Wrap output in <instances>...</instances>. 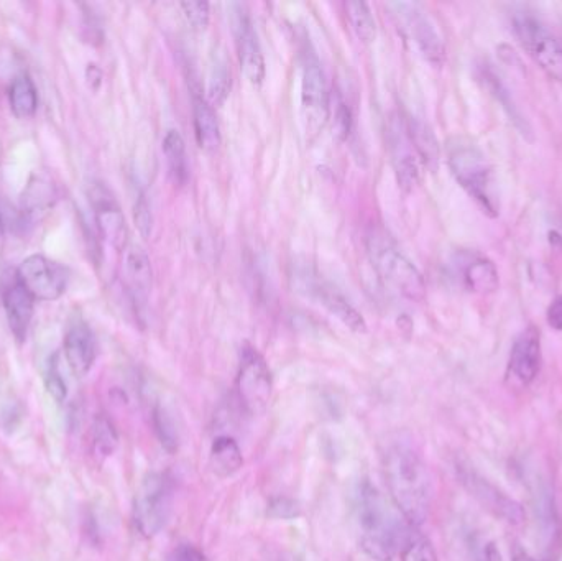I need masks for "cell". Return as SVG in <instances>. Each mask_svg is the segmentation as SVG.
<instances>
[{
  "mask_svg": "<svg viewBox=\"0 0 562 561\" xmlns=\"http://www.w3.org/2000/svg\"><path fill=\"white\" fill-rule=\"evenodd\" d=\"M135 226L139 228L140 234L147 239L152 234L153 218L145 195H140L134 206Z\"/></svg>",
  "mask_w": 562,
  "mask_h": 561,
  "instance_id": "obj_37",
  "label": "cell"
},
{
  "mask_svg": "<svg viewBox=\"0 0 562 561\" xmlns=\"http://www.w3.org/2000/svg\"><path fill=\"white\" fill-rule=\"evenodd\" d=\"M456 269L470 292L490 293L498 287L497 269L482 255L464 252L457 257Z\"/></svg>",
  "mask_w": 562,
  "mask_h": 561,
  "instance_id": "obj_20",
  "label": "cell"
},
{
  "mask_svg": "<svg viewBox=\"0 0 562 561\" xmlns=\"http://www.w3.org/2000/svg\"><path fill=\"white\" fill-rule=\"evenodd\" d=\"M300 514V504L288 497H277L268 504V515L273 519H295Z\"/></svg>",
  "mask_w": 562,
  "mask_h": 561,
  "instance_id": "obj_36",
  "label": "cell"
},
{
  "mask_svg": "<svg viewBox=\"0 0 562 561\" xmlns=\"http://www.w3.org/2000/svg\"><path fill=\"white\" fill-rule=\"evenodd\" d=\"M232 30L239 53L240 68L249 83L260 86L265 79V58L258 42L257 32L244 5H232Z\"/></svg>",
  "mask_w": 562,
  "mask_h": 561,
  "instance_id": "obj_12",
  "label": "cell"
},
{
  "mask_svg": "<svg viewBox=\"0 0 562 561\" xmlns=\"http://www.w3.org/2000/svg\"><path fill=\"white\" fill-rule=\"evenodd\" d=\"M91 445L97 458L106 459L114 455L119 445V435L111 418L106 415H96L91 425Z\"/></svg>",
  "mask_w": 562,
  "mask_h": 561,
  "instance_id": "obj_28",
  "label": "cell"
},
{
  "mask_svg": "<svg viewBox=\"0 0 562 561\" xmlns=\"http://www.w3.org/2000/svg\"><path fill=\"white\" fill-rule=\"evenodd\" d=\"M86 79H88L89 88L93 91L101 88L102 83V71L99 66L94 65V63H89L88 68H86Z\"/></svg>",
  "mask_w": 562,
  "mask_h": 561,
  "instance_id": "obj_41",
  "label": "cell"
},
{
  "mask_svg": "<svg viewBox=\"0 0 562 561\" xmlns=\"http://www.w3.org/2000/svg\"><path fill=\"white\" fill-rule=\"evenodd\" d=\"M0 305H2V293H0Z\"/></svg>",
  "mask_w": 562,
  "mask_h": 561,
  "instance_id": "obj_44",
  "label": "cell"
},
{
  "mask_svg": "<svg viewBox=\"0 0 562 561\" xmlns=\"http://www.w3.org/2000/svg\"><path fill=\"white\" fill-rule=\"evenodd\" d=\"M512 561H536L531 557L530 553L526 552L525 548L520 545H515L512 552Z\"/></svg>",
  "mask_w": 562,
  "mask_h": 561,
  "instance_id": "obj_42",
  "label": "cell"
},
{
  "mask_svg": "<svg viewBox=\"0 0 562 561\" xmlns=\"http://www.w3.org/2000/svg\"><path fill=\"white\" fill-rule=\"evenodd\" d=\"M10 109L14 116L22 121L32 119L38 111L37 86L28 75H20L14 79L9 91Z\"/></svg>",
  "mask_w": 562,
  "mask_h": 561,
  "instance_id": "obj_24",
  "label": "cell"
},
{
  "mask_svg": "<svg viewBox=\"0 0 562 561\" xmlns=\"http://www.w3.org/2000/svg\"><path fill=\"white\" fill-rule=\"evenodd\" d=\"M272 394L273 377L270 367L255 349H245L237 374L240 404L252 417L262 415L272 400Z\"/></svg>",
  "mask_w": 562,
  "mask_h": 561,
  "instance_id": "obj_8",
  "label": "cell"
},
{
  "mask_svg": "<svg viewBox=\"0 0 562 561\" xmlns=\"http://www.w3.org/2000/svg\"><path fill=\"white\" fill-rule=\"evenodd\" d=\"M125 251H127L124 262L125 285H127L135 310L139 311L147 306L148 297L152 292V264H150L147 252L143 251L140 246L132 244Z\"/></svg>",
  "mask_w": 562,
  "mask_h": 561,
  "instance_id": "obj_18",
  "label": "cell"
},
{
  "mask_svg": "<svg viewBox=\"0 0 562 561\" xmlns=\"http://www.w3.org/2000/svg\"><path fill=\"white\" fill-rule=\"evenodd\" d=\"M153 423H155V432H157L158 440L165 446V450H178V428H176L170 412L163 407H157L153 410Z\"/></svg>",
  "mask_w": 562,
  "mask_h": 561,
  "instance_id": "obj_31",
  "label": "cell"
},
{
  "mask_svg": "<svg viewBox=\"0 0 562 561\" xmlns=\"http://www.w3.org/2000/svg\"><path fill=\"white\" fill-rule=\"evenodd\" d=\"M89 200L99 237L116 251H125L129 247V229L114 193L106 185L96 183L89 191Z\"/></svg>",
  "mask_w": 562,
  "mask_h": 561,
  "instance_id": "obj_11",
  "label": "cell"
},
{
  "mask_svg": "<svg viewBox=\"0 0 562 561\" xmlns=\"http://www.w3.org/2000/svg\"><path fill=\"white\" fill-rule=\"evenodd\" d=\"M383 471L393 506L408 524L420 527L433 501V481L424 459L410 443L395 441L383 455Z\"/></svg>",
  "mask_w": 562,
  "mask_h": 561,
  "instance_id": "obj_1",
  "label": "cell"
},
{
  "mask_svg": "<svg viewBox=\"0 0 562 561\" xmlns=\"http://www.w3.org/2000/svg\"><path fill=\"white\" fill-rule=\"evenodd\" d=\"M300 104L301 122L306 135L313 139L328 122L329 93L323 68L311 48L303 53L301 63Z\"/></svg>",
  "mask_w": 562,
  "mask_h": 561,
  "instance_id": "obj_6",
  "label": "cell"
},
{
  "mask_svg": "<svg viewBox=\"0 0 562 561\" xmlns=\"http://www.w3.org/2000/svg\"><path fill=\"white\" fill-rule=\"evenodd\" d=\"M367 249L378 277L388 288L410 302H423L426 297L423 275L385 232H370Z\"/></svg>",
  "mask_w": 562,
  "mask_h": 561,
  "instance_id": "obj_3",
  "label": "cell"
},
{
  "mask_svg": "<svg viewBox=\"0 0 562 561\" xmlns=\"http://www.w3.org/2000/svg\"><path fill=\"white\" fill-rule=\"evenodd\" d=\"M344 7H346L347 20L357 40L365 45L374 42L377 37V22L370 5L362 0H351Z\"/></svg>",
  "mask_w": 562,
  "mask_h": 561,
  "instance_id": "obj_25",
  "label": "cell"
},
{
  "mask_svg": "<svg viewBox=\"0 0 562 561\" xmlns=\"http://www.w3.org/2000/svg\"><path fill=\"white\" fill-rule=\"evenodd\" d=\"M397 7L421 55L433 65H443L446 48L433 20L429 19V15L424 14L418 5L398 4Z\"/></svg>",
  "mask_w": 562,
  "mask_h": 561,
  "instance_id": "obj_14",
  "label": "cell"
},
{
  "mask_svg": "<svg viewBox=\"0 0 562 561\" xmlns=\"http://www.w3.org/2000/svg\"><path fill=\"white\" fill-rule=\"evenodd\" d=\"M405 124L411 144L415 147L421 163L426 167H434L438 162L439 149L433 132L424 126L423 122L416 121V119H406Z\"/></svg>",
  "mask_w": 562,
  "mask_h": 561,
  "instance_id": "obj_27",
  "label": "cell"
},
{
  "mask_svg": "<svg viewBox=\"0 0 562 561\" xmlns=\"http://www.w3.org/2000/svg\"><path fill=\"white\" fill-rule=\"evenodd\" d=\"M173 506V481L168 474L150 473L143 478L135 492V529L142 537L152 538L165 529Z\"/></svg>",
  "mask_w": 562,
  "mask_h": 561,
  "instance_id": "obj_4",
  "label": "cell"
},
{
  "mask_svg": "<svg viewBox=\"0 0 562 561\" xmlns=\"http://www.w3.org/2000/svg\"><path fill=\"white\" fill-rule=\"evenodd\" d=\"M541 367V338L533 326L516 338L513 344L508 371L520 384L528 385L535 381Z\"/></svg>",
  "mask_w": 562,
  "mask_h": 561,
  "instance_id": "obj_19",
  "label": "cell"
},
{
  "mask_svg": "<svg viewBox=\"0 0 562 561\" xmlns=\"http://www.w3.org/2000/svg\"><path fill=\"white\" fill-rule=\"evenodd\" d=\"M548 325L556 331H562V295L556 298L548 308Z\"/></svg>",
  "mask_w": 562,
  "mask_h": 561,
  "instance_id": "obj_40",
  "label": "cell"
},
{
  "mask_svg": "<svg viewBox=\"0 0 562 561\" xmlns=\"http://www.w3.org/2000/svg\"><path fill=\"white\" fill-rule=\"evenodd\" d=\"M45 387H47L48 394L51 399L63 404L66 397H68V385L65 379L61 376L60 367H58V357H53L48 366L47 376H45Z\"/></svg>",
  "mask_w": 562,
  "mask_h": 561,
  "instance_id": "obj_34",
  "label": "cell"
},
{
  "mask_svg": "<svg viewBox=\"0 0 562 561\" xmlns=\"http://www.w3.org/2000/svg\"><path fill=\"white\" fill-rule=\"evenodd\" d=\"M232 88L231 66L226 56L219 55L214 58L208 78V94L206 99L211 102V106H221L229 98Z\"/></svg>",
  "mask_w": 562,
  "mask_h": 561,
  "instance_id": "obj_26",
  "label": "cell"
},
{
  "mask_svg": "<svg viewBox=\"0 0 562 561\" xmlns=\"http://www.w3.org/2000/svg\"><path fill=\"white\" fill-rule=\"evenodd\" d=\"M456 471L459 483L493 517H497L505 524H523L525 510L520 502L507 496V492H503L500 487L490 483L489 479L484 478L474 466H470L466 461H459L456 464Z\"/></svg>",
  "mask_w": 562,
  "mask_h": 561,
  "instance_id": "obj_7",
  "label": "cell"
},
{
  "mask_svg": "<svg viewBox=\"0 0 562 561\" xmlns=\"http://www.w3.org/2000/svg\"><path fill=\"white\" fill-rule=\"evenodd\" d=\"M56 191L50 181L35 178L24 193V211L28 216L45 213L55 203Z\"/></svg>",
  "mask_w": 562,
  "mask_h": 561,
  "instance_id": "obj_29",
  "label": "cell"
},
{
  "mask_svg": "<svg viewBox=\"0 0 562 561\" xmlns=\"http://www.w3.org/2000/svg\"><path fill=\"white\" fill-rule=\"evenodd\" d=\"M209 466L217 478H231L244 466L242 450L231 436H219L212 441Z\"/></svg>",
  "mask_w": 562,
  "mask_h": 561,
  "instance_id": "obj_22",
  "label": "cell"
},
{
  "mask_svg": "<svg viewBox=\"0 0 562 561\" xmlns=\"http://www.w3.org/2000/svg\"><path fill=\"white\" fill-rule=\"evenodd\" d=\"M17 279L37 302H56L68 288V270L45 255H30L17 269Z\"/></svg>",
  "mask_w": 562,
  "mask_h": 561,
  "instance_id": "obj_9",
  "label": "cell"
},
{
  "mask_svg": "<svg viewBox=\"0 0 562 561\" xmlns=\"http://www.w3.org/2000/svg\"><path fill=\"white\" fill-rule=\"evenodd\" d=\"M388 140H390L393 168L397 173L398 185L405 191H411L420 183L423 163L411 144L405 119H401V117L392 119Z\"/></svg>",
  "mask_w": 562,
  "mask_h": 561,
  "instance_id": "obj_13",
  "label": "cell"
},
{
  "mask_svg": "<svg viewBox=\"0 0 562 561\" xmlns=\"http://www.w3.org/2000/svg\"><path fill=\"white\" fill-rule=\"evenodd\" d=\"M35 302L37 300L19 282L17 275L12 282L5 285L4 292H2V306H4L5 315L9 321L10 331L19 344L25 343V339H27L33 313H35Z\"/></svg>",
  "mask_w": 562,
  "mask_h": 561,
  "instance_id": "obj_16",
  "label": "cell"
},
{
  "mask_svg": "<svg viewBox=\"0 0 562 561\" xmlns=\"http://www.w3.org/2000/svg\"><path fill=\"white\" fill-rule=\"evenodd\" d=\"M360 547L375 561H393L415 525L408 524L390 507L372 484L360 486L355 502Z\"/></svg>",
  "mask_w": 562,
  "mask_h": 561,
  "instance_id": "obj_2",
  "label": "cell"
},
{
  "mask_svg": "<svg viewBox=\"0 0 562 561\" xmlns=\"http://www.w3.org/2000/svg\"><path fill=\"white\" fill-rule=\"evenodd\" d=\"M181 10L194 30H206L211 20V5L201 0L181 2Z\"/></svg>",
  "mask_w": 562,
  "mask_h": 561,
  "instance_id": "obj_33",
  "label": "cell"
},
{
  "mask_svg": "<svg viewBox=\"0 0 562 561\" xmlns=\"http://www.w3.org/2000/svg\"><path fill=\"white\" fill-rule=\"evenodd\" d=\"M413 527L400 550L401 561H438L433 543Z\"/></svg>",
  "mask_w": 562,
  "mask_h": 561,
  "instance_id": "obj_30",
  "label": "cell"
},
{
  "mask_svg": "<svg viewBox=\"0 0 562 561\" xmlns=\"http://www.w3.org/2000/svg\"><path fill=\"white\" fill-rule=\"evenodd\" d=\"M449 167L459 185L482 206L484 213H498L492 168L474 145L457 144L449 152Z\"/></svg>",
  "mask_w": 562,
  "mask_h": 561,
  "instance_id": "obj_5",
  "label": "cell"
},
{
  "mask_svg": "<svg viewBox=\"0 0 562 561\" xmlns=\"http://www.w3.org/2000/svg\"><path fill=\"white\" fill-rule=\"evenodd\" d=\"M515 33L528 55L549 76L562 81V42L531 15H518Z\"/></svg>",
  "mask_w": 562,
  "mask_h": 561,
  "instance_id": "obj_10",
  "label": "cell"
},
{
  "mask_svg": "<svg viewBox=\"0 0 562 561\" xmlns=\"http://www.w3.org/2000/svg\"><path fill=\"white\" fill-rule=\"evenodd\" d=\"M484 78L487 79V83L490 84V89H492V93L495 94V98L500 99L503 107L507 109L508 114H510V117H512L513 121L516 122V126H518L520 122H523V119H521L520 114L516 112L513 102L508 101L507 89L503 88V84L500 83L495 76L490 75V73L489 75H484Z\"/></svg>",
  "mask_w": 562,
  "mask_h": 561,
  "instance_id": "obj_38",
  "label": "cell"
},
{
  "mask_svg": "<svg viewBox=\"0 0 562 561\" xmlns=\"http://www.w3.org/2000/svg\"><path fill=\"white\" fill-rule=\"evenodd\" d=\"M469 552L472 561H502L497 543L484 534L470 535Z\"/></svg>",
  "mask_w": 562,
  "mask_h": 561,
  "instance_id": "obj_32",
  "label": "cell"
},
{
  "mask_svg": "<svg viewBox=\"0 0 562 561\" xmlns=\"http://www.w3.org/2000/svg\"><path fill=\"white\" fill-rule=\"evenodd\" d=\"M352 124H354V119H352L351 107L347 106L346 101L339 99L336 109H334L332 134L336 135L337 140L344 142L351 135Z\"/></svg>",
  "mask_w": 562,
  "mask_h": 561,
  "instance_id": "obj_35",
  "label": "cell"
},
{
  "mask_svg": "<svg viewBox=\"0 0 562 561\" xmlns=\"http://www.w3.org/2000/svg\"><path fill=\"white\" fill-rule=\"evenodd\" d=\"M65 357L76 377H84L93 369L97 357V341L86 321H74L66 331Z\"/></svg>",
  "mask_w": 562,
  "mask_h": 561,
  "instance_id": "obj_17",
  "label": "cell"
},
{
  "mask_svg": "<svg viewBox=\"0 0 562 561\" xmlns=\"http://www.w3.org/2000/svg\"><path fill=\"white\" fill-rule=\"evenodd\" d=\"M5 246V228L4 221H2V216H0V252L4 251Z\"/></svg>",
  "mask_w": 562,
  "mask_h": 561,
  "instance_id": "obj_43",
  "label": "cell"
},
{
  "mask_svg": "<svg viewBox=\"0 0 562 561\" xmlns=\"http://www.w3.org/2000/svg\"><path fill=\"white\" fill-rule=\"evenodd\" d=\"M193 121L199 147L214 152L221 145V127L211 102L198 89L193 91Z\"/></svg>",
  "mask_w": 562,
  "mask_h": 561,
  "instance_id": "obj_21",
  "label": "cell"
},
{
  "mask_svg": "<svg viewBox=\"0 0 562 561\" xmlns=\"http://www.w3.org/2000/svg\"><path fill=\"white\" fill-rule=\"evenodd\" d=\"M163 155H165L168 173L175 185L183 186L189 178L188 153L183 135L178 130L170 129L163 137Z\"/></svg>",
  "mask_w": 562,
  "mask_h": 561,
  "instance_id": "obj_23",
  "label": "cell"
},
{
  "mask_svg": "<svg viewBox=\"0 0 562 561\" xmlns=\"http://www.w3.org/2000/svg\"><path fill=\"white\" fill-rule=\"evenodd\" d=\"M301 288L308 293L309 297L318 300L331 315L336 316L337 320L342 321L349 330L355 333H365L367 331V323L364 316L355 310L354 306L349 303L342 293L337 292L336 288H332L329 283L319 279V277H311V275H301Z\"/></svg>",
  "mask_w": 562,
  "mask_h": 561,
  "instance_id": "obj_15",
  "label": "cell"
},
{
  "mask_svg": "<svg viewBox=\"0 0 562 561\" xmlns=\"http://www.w3.org/2000/svg\"><path fill=\"white\" fill-rule=\"evenodd\" d=\"M168 561H209V558L206 557L203 550L186 543V545H178V547L173 548L168 555Z\"/></svg>",
  "mask_w": 562,
  "mask_h": 561,
  "instance_id": "obj_39",
  "label": "cell"
}]
</instances>
